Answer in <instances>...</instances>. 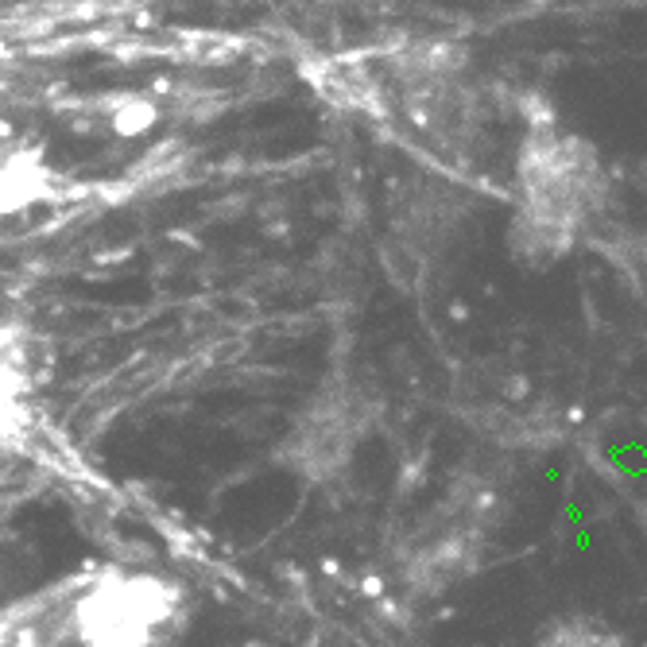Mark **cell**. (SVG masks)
Returning <instances> with one entry per match:
<instances>
[{"label":"cell","mask_w":647,"mask_h":647,"mask_svg":"<svg viewBox=\"0 0 647 647\" xmlns=\"http://www.w3.org/2000/svg\"><path fill=\"white\" fill-rule=\"evenodd\" d=\"M524 136L512 163V249L527 264H550L604 225L609 175L593 144L566 132L543 101L519 105Z\"/></svg>","instance_id":"1"},{"label":"cell","mask_w":647,"mask_h":647,"mask_svg":"<svg viewBox=\"0 0 647 647\" xmlns=\"http://www.w3.org/2000/svg\"><path fill=\"white\" fill-rule=\"evenodd\" d=\"M183 624V586L147 570H105L74 593L62 635L74 647H167Z\"/></svg>","instance_id":"2"},{"label":"cell","mask_w":647,"mask_h":647,"mask_svg":"<svg viewBox=\"0 0 647 647\" xmlns=\"http://www.w3.org/2000/svg\"><path fill=\"white\" fill-rule=\"evenodd\" d=\"M360 434H365V399H349L342 391L330 399H314L288 442V465L303 469L311 481H326L334 469L353 462Z\"/></svg>","instance_id":"3"},{"label":"cell","mask_w":647,"mask_h":647,"mask_svg":"<svg viewBox=\"0 0 647 647\" xmlns=\"http://www.w3.org/2000/svg\"><path fill=\"white\" fill-rule=\"evenodd\" d=\"M586 249H593L597 256H604L612 268L620 272V280L628 283V291L643 303V311H647V233L617 229V225L604 221V225L586 241Z\"/></svg>","instance_id":"4"},{"label":"cell","mask_w":647,"mask_h":647,"mask_svg":"<svg viewBox=\"0 0 647 647\" xmlns=\"http://www.w3.org/2000/svg\"><path fill=\"white\" fill-rule=\"evenodd\" d=\"M535 647H628V643L597 620L570 617V620H558Z\"/></svg>","instance_id":"5"},{"label":"cell","mask_w":647,"mask_h":647,"mask_svg":"<svg viewBox=\"0 0 647 647\" xmlns=\"http://www.w3.org/2000/svg\"><path fill=\"white\" fill-rule=\"evenodd\" d=\"M31 376H28V353L16 337L0 334V415L8 407H16L20 396L28 391Z\"/></svg>","instance_id":"6"}]
</instances>
